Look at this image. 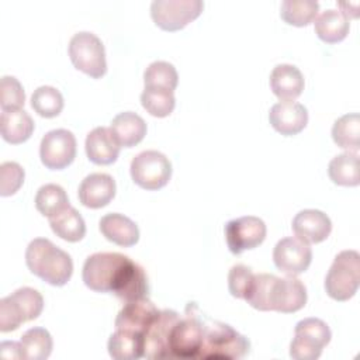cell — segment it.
Returning a JSON list of instances; mask_svg holds the SVG:
<instances>
[{
    "mask_svg": "<svg viewBox=\"0 0 360 360\" xmlns=\"http://www.w3.org/2000/svg\"><path fill=\"white\" fill-rule=\"evenodd\" d=\"M86 287L97 292H111L124 302L148 297L149 281L141 264L117 252L90 255L82 270Z\"/></svg>",
    "mask_w": 360,
    "mask_h": 360,
    "instance_id": "1",
    "label": "cell"
},
{
    "mask_svg": "<svg viewBox=\"0 0 360 360\" xmlns=\"http://www.w3.org/2000/svg\"><path fill=\"white\" fill-rule=\"evenodd\" d=\"M28 270L45 283L62 287L73 273V262L69 253L53 245L46 238H35L25 250Z\"/></svg>",
    "mask_w": 360,
    "mask_h": 360,
    "instance_id": "2",
    "label": "cell"
},
{
    "mask_svg": "<svg viewBox=\"0 0 360 360\" xmlns=\"http://www.w3.org/2000/svg\"><path fill=\"white\" fill-rule=\"evenodd\" d=\"M202 343L197 359L202 360H235L243 359L250 352L248 338L231 325L202 318Z\"/></svg>",
    "mask_w": 360,
    "mask_h": 360,
    "instance_id": "3",
    "label": "cell"
},
{
    "mask_svg": "<svg viewBox=\"0 0 360 360\" xmlns=\"http://www.w3.org/2000/svg\"><path fill=\"white\" fill-rule=\"evenodd\" d=\"M360 284V255L356 250L338 253L325 277L326 294L336 301L350 300Z\"/></svg>",
    "mask_w": 360,
    "mask_h": 360,
    "instance_id": "4",
    "label": "cell"
},
{
    "mask_svg": "<svg viewBox=\"0 0 360 360\" xmlns=\"http://www.w3.org/2000/svg\"><path fill=\"white\" fill-rule=\"evenodd\" d=\"M42 309V295L31 287H21L0 300V330H15L21 323L37 319Z\"/></svg>",
    "mask_w": 360,
    "mask_h": 360,
    "instance_id": "5",
    "label": "cell"
},
{
    "mask_svg": "<svg viewBox=\"0 0 360 360\" xmlns=\"http://www.w3.org/2000/svg\"><path fill=\"white\" fill-rule=\"evenodd\" d=\"M202 315L194 302L186 308V315L174 323L169 338L170 357L197 359L202 343Z\"/></svg>",
    "mask_w": 360,
    "mask_h": 360,
    "instance_id": "6",
    "label": "cell"
},
{
    "mask_svg": "<svg viewBox=\"0 0 360 360\" xmlns=\"http://www.w3.org/2000/svg\"><path fill=\"white\" fill-rule=\"evenodd\" d=\"M69 58L77 70L93 79H100L107 72L104 45L93 32L80 31L70 38Z\"/></svg>",
    "mask_w": 360,
    "mask_h": 360,
    "instance_id": "7",
    "label": "cell"
},
{
    "mask_svg": "<svg viewBox=\"0 0 360 360\" xmlns=\"http://www.w3.org/2000/svg\"><path fill=\"white\" fill-rule=\"evenodd\" d=\"M129 172L135 184L153 191L169 183L172 177V163L162 152L143 150L131 160Z\"/></svg>",
    "mask_w": 360,
    "mask_h": 360,
    "instance_id": "8",
    "label": "cell"
},
{
    "mask_svg": "<svg viewBox=\"0 0 360 360\" xmlns=\"http://www.w3.org/2000/svg\"><path fill=\"white\" fill-rule=\"evenodd\" d=\"M202 8L201 0H155L150 3V17L159 28L179 31L195 20Z\"/></svg>",
    "mask_w": 360,
    "mask_h": 360,
    "instance_id": "9",
    "label": "cell"
},
{
    "mask_svg": "<svg viewBox=\"0 0 360 360\" xmlns=\"http://www.w3.org/2000/svg\"><path fill=\"white\" fill-rule=\"evenodd\" d=\"M39 158L42 165L51 170L68 167L76 158L75 135L63 128L46 132L41 139Z\"/></svg>",
    "mask_w": 360,
    "mask_h": 360,
    "instance_id": "10",
    "label": "cell"
},
{
    "mask_svg": "<svg viewBox=\"0 0 360 360\" xmlns=\"http://www.w3.org/2000/svg\"><path fill=\"white\" fill-rule=\"evenodd\" d=\"M225 239L233 255L255 249L266 238V224L259 217L246 215L231 219L225 224Z\"/></svg>",
    "mask_w": 360,
    "mask_h": 360,
    "instance_id": "11",
    "label": "cell"
},
{
    "mask_svg": "<svg viewBox=\"0 0 360 360\" xmlns=\"http://www.w3.org/2000/svg\"><path fill=\"white\" fill-rule=\"evenodd\" d=\"M273 262L284 274L298 276L309 267L312 262V250L308 243L298 238H283L274 246Z\"/></svg>",
    "mask_w": 360,
    "mask_h": 360,
    "instance_id": "12",
    "label": "cell"
},
{
    "mask_svg": "<svg viewBox=\"0 0 360 360\" xmlns=\"http://www.w3.org/2000/svg\"><path fill=\"white\" fill-rule=\"evenodd\" d=\"M180 315L173 309L159 311L156 318L152 321L149 328L145 332V353L143 357L155 359H167L169 353V338L172 328L179 321Z\"/></svg>",
    "mask_w": 360,
    "mask_h": 360,
    "instance_id": "13",
    "label": "cell"
},
{
    "mask_svg": "<svg viewBox=\"0 0 360 360\" xmlns=\"http://www.w3.org/2000/svg\"><path fill=\"white\" fill-rule=\"evenodd\" d=\"M159 314V309L153 305L148 297L124 302V307L117 314L114 326L115 329L141 333L145 336L146 329Z\"/></svg>",
    "mask_w": 360,
    "mask_h": 360,
    "instance_id": "14",
    "label": "cell"
},
{
    "mask_svg": "<svg viewBox=\"0 0 360 360\" xmlns=\"http://www.w3.org/2000/svg\"><path fill=\"white\" fill-rule=\"evenodd\" d=\"M270 125L284 136L300 134L308 124L307 108L297 101L276 103L269 111Z\"/></svg>",
    "mask_w": 360,
    "mask_h": 360,
    "instance_id": "15",
    "label": "cell"
},
{
    "mask_svg": "<svg viewBox=\"0 0 360 360\" xmlns=\"http://www.w3.org/2000/svg\"><path fill=\"white\" fill-rule=\"evenodd\" d=\"M291 228L300 240L305 243H319L329 236L332 222L325 212L308 208L294 217Z\"/></svg>",
    "mask_w": 360,
    "mask_h": 360,
    "instance_id": "16",
    "label": "cell"
},
{
    "mask_svg": "<svg viewBox=\"0 0 360 360\" xmlns=\"http://www.w3.org/2000/svg\"><path fill=\"white\" fill-rule=\"evenodd\" d=\"M77 195L87 208L105 207L115 195V180L107 173H90L82 180Z\"/></svg>",
    "mask_w": 360,
    "mask_h": 360,
    "instance_id": "17",
    "label": "cell"
},
{
    "mask_svg": "<svg viewBox=\"0 0 360 360\" xmlns=\"http://www.w3.org/2000/svg\"><path fill=\"white\" fill-rule=\"evenodd\" d=\"M84 148L90 162L96 165H111L118 159L121 145L115 139L111 128L96 127L87 134Z\"/></svg>",
    "mask_w": 360,
    "mask_h": 360,
    "instance_id": "18",
    "label": "cell"
},
{
    "mask_svg": "<svg viewBox=\"0 0 360 360\" xmlns=\"http://www.w3.org/2000/svg\"><path fill=\"white\" fill-rule=\"evenodd\" d=\"M307 304V288L295 276L277 277L273 294V311L291 314Z\"/></svg>",
    "mask_w": 360,
    "mask_h": 360,
    "instance_id": "19",
    "label": "cell"
},
{
    "mask_svg": "<svg viewBox=\"0 0 360 360\" xmlns=\"http://www.w3.org/2000/svg\"><path fill=\"white\" fill-rule=\"evenodd\" d=\"M304 86V76L294 65L280 63L270 73V89L281 101H294L301 96Z\"/></svg>",
    "mask_w": 360,
    "mask_h": 360,
    "instance_id": "20",
    "label": "cell"
},
{
    "mask_svg": "<svg viewBox=\"0 0 360 360\" xmlns=\"http://www.w3.org/2000/svg\"><path fill=\"white\" fill-rule=\"evenodd\" d=\"M98 226L103 236L118 246L129 248L139 240L138 225L122 214H118V212L105 214L100 219Z\"/></svg>",
    "mask_w": 360,
    "mask_h": 360,
    "instance_id": "21",
    "label": "cell"
},
{
    "mask_svg": "<svg viewBox=\"0 0 360 360\" xmlns=\"http://www.w3.org/2000/svg\"><path fill=\"white\" fill-rule=\"evenodd\" d=\"M34 121L30 114L21 108L1 110L0 115V132L1 138L11 143L18 145L30 139L34 131Z\"/></svg>",
    "mask_w": 360,
    "mask_h": 360,
    "instance_id": "22",
    "label": "cell"
},
{
    "mask_svg": "<svg viewBox=\"0 0 360 360\" xmlns=\"http://www.w3.org/2000/svg\"><path fill=\"white\" fill-rule=\"evenodd\" d=\"M111 131L124 148H132L138 145L146 135L145 120L132 111H124L117 114L111 121Z\"/></svg>",
    "mask_w": 360,
    "mask_h": 360,
    "instance_id": "23",
    "label": "cell"
},
{
    "mask_svg": "<svg viewBox=\"0 0 360 360\" xmlns=\"http://www.w3.org/2000/svg\"><path fill=\"white\" fill-rule=\"evenodd\" d=\"M108 353L115 360H136L143 357L145 339L141 333L115 329L108 339Z\"/></svg>",
    "mask_w": 360,
    "mask_h": 360,
    "instance_id": "24",
    "label": "cell"
},
{
    "mask_svg": "<svg viewBox=\"0 0 360 360\" xmlns=\"http://www.w3.org/2000/svg\"><path fill=\"white\" fill-rule=\"evenodd\" d=\"M314 28L319 39L326 44H338L349 34V20L336 8H328L314 20Z\"/></svg>",
    "mask_w": 360,
    "mask_h": 360,
    "instance_id": "25",
    "label": "cell"
},
{
    "mask_svg": "<svg viewBox=\"0 0 360 360\" xmlns=\"http://www.w3.org/2000/svg\"><path fill=\"white\" fill-rule=\"evenodd\" d=\"M329 179L338 184L345 187H354L360 183V162L359 153L345 152L336 155L328 166Z\"/></svg>",
    "mask_w": 360,
    "mask_h": 360,
    "instance_id": "26",
    "label": "cell"
},
{
    "mask_svg": "<svg viewBox=\"0 0 360 360\" xmlns=\"http://www.w3.org/2000/svg\"><path fill=\"white\" fill-rule=\"evenodd\" d=\"M51 229L56 236L68 242H79L86 235V224L75 207H68L53 218H49Z\"/></svg>",
    "mask_w": 360,
    "mask_h": 360,
    "instance_id": "27",
    "label": "cell"
},
{
    "mask_svg": "<svg viewBox=\"0 0 360 360\" xmlns=\"http://www.w3.org/2000/svg\"><path fill=\"white\" fill-rule=\"evenodd\" d=\"M333 142L347 152H359L360 148V115L357 112L345 114L332 127Z\"/></svg>",
    "mask_w": 360,
    "mask_h": 360,
    "instance_id": "28",
    "label": "cell"
},
{
    "mask_svg": "<svg viewBox=\"0 0 360 360\" xmlns=\"http://www.w3.org/2000/svg\"><path fill=\"white\" fill-rule=\"evenodd\" d=\"M70 207L66 191L55 183L44 184L38 188L35 195V208L44 217L53 218Z\"/></svg>",
    "mask_w": 360,
    "mask_h": 360,
    "instance_id": "29",
    "label": "cell"
},
{
    "mask_svg": "<svg viewBox=\"0 0 360 360\" xmlns=\"http://www.w3.org/2000/svg\"><path fill=\"white\" fill-rule=\"evenodd\" d=\"M22 359L45 360L52 352V336L45 328H31L20 339Z\"/></svg>",
    "mask_w": 360,
    "mask_h": 360,
    "instance_id": "30",
    "label": "cell"
},
{
    "mask_svg": "<svg viewBox=\"0 0 360 360\" xmlns=\"http://www.w3.org/2000/svg\"><path fill=\"white\" fill-rule=\"evenodd\" d=\"M277 276L259 273L253 276L252 285L245 297V301L259 311H273V294Z\"/></svg>",
    "mask_w": 360,
    "mask_h": 360,
    "instance_id": "31",
    "label": "cell"
},
{
    "mask_svg": "<svg viewBox=\"0 0 360 360\" xmlns=\"http://www.w3.org/2000/svg\"><path fill=\"white\" fill-rule=\"evenodd\" d=\"M319 4L314 0H285L280 7V17L294 27H307L318 14Z\"/></svg>",
    "mask_w": 360,
    "mask_h": 360,
    "instance_id": "32",
    "label": "cell"
},
{
    "mask_svg": "<svg viewBox=\"0 0 360 360\" xmlns=\"http://www.w3.org/2000/svg\"><path fill=\"white\" fill-rule=\"evenodd\" d=\"M142 107L153 117L163 118L173 112L176 105L174 93L163 87H145L141 94Z\"/></svg>",
    "mask_w": 360,
    "mask_h": 360,
    "instance_id": "33",
    "label": "cell"
},
{
    "mask_svg": "<svg viewBox=\"0 0 360 360\" xmlns=\"http://www.w3.org/2000/svg\"><path fill=\"white\" fill-rule=\"evenodd\" d=\"M63 96L52 86H41L31 96V107L38 115L45 118L58 117L63 110Z\"/></svg>",
    "mask_w": 360,
    "mask_h": 360,
    "instance_id": "34",
    "label": "cell"
},
{
    "mask_svg": "<svg viewBox=\"0 0 360 360\" xmlns=\"http://www.w3.org/2000/svg\"><path fill=\"white\" fill-rule=\"evenodd\" d=\"M145 87H163L174 91L179 83L176 68L166 60L152 62L143 72Z\"/></svg>",
    "mask_w": 360,
    "mask_h": 360,
    "instance_id": "35",
    "label": "cell"
},
{
    "mask_svg": "<svg viewBox=\"0 0 360 360\" xmlns=\"http://www.w3.org/2000/svg\"><path fill=\"white\" fill-rule=\"evenodd\" d=\"M294 335L307 338L316 345H319L322 349L330 342L332 332L326 322H323L319 318H305L301 319L295 328H294Z\"/></svg>",
    "mask_w": 360,
    "mask_h": 360,
    "instance_id": "36",
    "label": "cell"
},
{
    "mask_svg": "<svg viewBox=\"0 0 360 360\" xmlns=\"http://www.w3.org/2000/svg\"><path fill=\"white\" fill-rule=\"evenodd\" d=\"M25 103V93L21 83L14 76H3L0 80L1 110H17Z\"/></svg>",
    "mask_w": 360,
    "mask_h": 360,
    "instance_id": "37",
    "label": "cell"
},
{
    "mask_svg": "<svg viewBox=\"0 0 360 360\" xmlns=\"http://www.w3.org/2000/svg\"><path fill=\"white\" fill-rule=\"evenodd\" d=\"M24 169L15 162H4L0 165V195L8 197L15 194L24 183Z\"/></svg>",
    "mask_w": 360,
    "mask_h": 360,
    "instance_id": "38",
    "label": "cell"
},
{
    "mask_svg": "<svg viewBox=\"0 0 360 360\" xmlns=\"http://www.w3.org/2000/svg\"><path fill=\"white\" fill-rule=\"evenodd\" d=\"M255 273L250 267L245 264H235L231 267L228 273V290L231 295L239 300H245L252 281H253Z\"/></svg>",
    "mask_w": 360,
    "mask_h": 360,
    "instance_id": "39",
    "label": "cell"
},
{
    "mask_svg": "<svg viewBox=\"0 0 360 360\" xmlns=\"http://www.w3.org/2000/svg\"><path fill=\"white\" fill-rule=\"evenodd\" d=\"M322 353V347L312 340L294 335L290 345V356L295 360H316Z\"/></svg>",
    "mask_w": 360,
    "mask_h": 360,
    "instance_id": "40",
    "label": "cell"
},
{
    "mask_svg": "<svg viewBox=\"0 0 360 360\" xmlns=\"http://www.w3.org/2000/svg\"><path fill=\"white\" fill-rule=\"evenodd\" d=\"M0 357L3 359H22V352L20 342H1L0 343Z\"/></svg>",
    "mask_w": 360,
    "mask_h": 360,
    "instance_id": "41",
    "label": "cell"
}]
</instances>
